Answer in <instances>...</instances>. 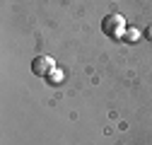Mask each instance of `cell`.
Masks as SVG:
<instances>
[{"label":"cell","instance_id":"obj_3","mask_svg":"<svg viewBox=\"0 0 152 145\" xmlns=\"http://www.w3.org/2000/svg\"><path fill=\"white\" fill-rule=\"evenodd\" d=\"M142 36V31L140 29H135V27H130V29H126V34H123V39L128 41V44H135L138 39Z\"/></svg>","mask_w":152,"mask_h":145},{"label":"cell","instance_id":"obj_5","mask_svg":"<svg viewBox=\"0 0 152 145\" xmlns=\"http://www.w3.org/2000/svg\"><path fill=\"white\" fill-rule=\"evenodd\" d=\"M142 36H145V39H147V41H152V24H150V27H147V29L142 31Z\"/></svg>","mask_w":152,"mask_h":145},{"label":"cell","instance_id":"obj_1","mask_svg":"<svg viewBox=\"0 0 152 145\" xmlns=\"http://www.w3.org/2000/svg\"><path fill=\"white\" fill-rule=\"evenodd\" d=\"M102 31L106 36H113V39H123V34H126V20H123V15H106L104 20H102Z\"/></svg>","mask_w":152,"mask_h":145},{"label":"cell","instance_id":"obj_4","mask_svg":"<svg viewBox=\"0 0 152 145\" xmlns=\"http://www.w3.org/2000/svg\"><path fill=\"white\" fill-rule=\"evenodd\" d=\"M48 82H51V85H53V82H56V85H58V82H63V70H58V68H56L53 72H48Z\"/></svg>","mask_w":152,"mask_h":145},{"label":"cell","instance_id":"obj_2","mask_svg":"<svg viewBox=\"0 0 152 145\" xmlns=\"http://www.w3.org/2000/svg\"><path fill=\"white\" fill-rule=\"evenodd\" d=\"M31 70H34V75H41V78H48V72H53L56 70V63H53V58L51 56H36L34 61H31Z\"/></svg>","mask_w":152,"mask_h":145}]
</instances>
